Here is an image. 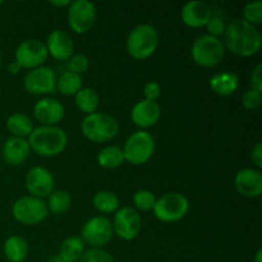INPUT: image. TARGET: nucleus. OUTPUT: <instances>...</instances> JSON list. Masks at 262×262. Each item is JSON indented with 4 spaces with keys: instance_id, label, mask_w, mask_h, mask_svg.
<instances>
[{
    "instance_id": "30",
    "label": "nucleus",
    "mask_w": 262,
    "mask_h": 262,
    "mask_svg": "<svg viewBox=\"0 0 262 262\" xmlns=\"http://www.w3.org/2000/svg\"><path fill=\"white\" fill-rule=\"evenodd\" d=\"M156 196L154 192L148 189H140L133 194V204H135L136 210L140 211H150L154 209L156 204Z\"/></svg>"
},
{
    "instance_id": "32",
    "label": "nucleus",
    "mask_w": 262,
    "mask_h": 262,
    "mask_svg": "<svg viewBox=\"0 0 262 262\" xmlns=\"http://www.w3.org/2000/svg\"><path fill=\"white\" fill-rule=\"evenodd\" d=\"M78 262H115V258L112 253L102 248H90L84 251Z\"/></svg>"
},
{
    "instance_id": "18",
    "label": "nucleus",
    "mask_w": 262,
    "mask_h": 262,
    "mask_svg": "<svg viewBox=\"0 0 262 262\" xmlns=\"http://www.w3.org/2000/svg\"><path fill=\"white\" fill-rule=\"evenodd\" d=\"M160 104L158 101H150L145 99L136 102L130 112V119L135 123V125L141 128V130L154 127L160 120Z\"/></svg>"
},
{
    "instance_id": "10",
    "label": "nucleus",
    "mask_w": 262,
    "mask_h": 262,
    "mask_svg": "<svg viewBox=\"0 0 262 262\" xmlns=\"http://www.w3.org/2000/svg\"><path fill=\"white\" fill-rule=\"evenodd\" d=\"M48 56V49L43 41L38 38H27L22 41L15 49L14 60L19 64L22 69L25 68L31 71V69L45 66Z\"/></svg>"
},
{
    "instance_id": "16",
    "label": "nucleus",
    "mask_w": 262,
    "mask_h": 262,
    "mask_svg": "<svg viewBox=\"0 0 262 262\" xmlns=\"http://www.w3.org/2000/svg\"><path fill=\"white\" fill-rule=\"evenodd\" d=\"M66 115V107L59 100L42 97L33 106V117L41 125H58Z\"/></svg>"
},
{
    "instance_id": "38",
    "label": "nucleus",
    "mask_w": 262,
    "mask_h": 262,
    "mask_svg": "<svg viewBox=\"0 0 262 262\" xmlns=\"http://www.w3.org/2000/svg\"><path fill=\"white\" fill-rule=\"evenodd\" d=\"M251 160L252 163L257 166V169L262 168V143L257 142L255 147L251 151Z\"/></svg>"
},
{
    "instance_id": "17",
    "label": "nucleus",
    "mask_w": 262,
    "mask_h": 262,
    "mask_svg": "<svg viewBox=\"0 0 262 262\" xmlns=\"http://www.w3.org/2000/svg\"><path fill=\"white\" fill-rule=\"evenodd\" d=\"M46 49L49 55L59 61H66L74 54V41L72 36L64 30L51 31L46 38Z\"/></svg>"
},
{
    "instance_id": "41",
    "label": "nucleus",
    "mask_w": 262,
    "mask_h": 262,
    "mask_svg": "<svg viewBox=\"0 0 262 262\" xmlns=\"http://www.w3.org/2000/svg\"><path fill=\"white\" fill-rule=\"evenodd\" d=\"M48 262H69V261L64 260V258L60 257L59 255H53L50 258H49Z\"/></svg>"
},
{
    "instance_id": "21",
    "label": "nucleus",
    "mask_w": 262,
    "mask_h": 262,
    "mask_svg": "<svg viewBox=\"0 0 262 262\" xmlns=\"http://www.w3.org/2000/svg\"><path fill=\"white\" fill-rule=\"evenodd\" d=\"M210 87L217 96L227 97L234 94L239 87V78L233 72H222L210 78Z\"/></svg>"
},
{
    "instance_id": "4",
    "label": "nucleus",
    "mask_w": 262,
    "mask_h": 262,
    "mask_svg": "<svg viewBox=\"0 0 262 262\" xmlns=\"http://www.w3.org/2000/svg\"><path fill=\"white\" fill-rule=\"evenodd\" d=\"M119 123L113 115L95 112L84 117L81 123L82 135L91 142L104 143L114 140L119 133Z\"/></svg>"
},
{
    "instance_id": "25",
    "label": "nucleus",
    "mask_w": 262,
    "mask_h": 262,
    "mask_svg": "<svg viewBox=\"0 0 262 262\" xmlns=\"http://www.w3.org/2000/svg\"><path fill=\"white\" fill-rule=\"evenodd\" d=\"M74 102L76 106L84 113L86 115L97 112L100 104V96L96 90L91 87H82L76 95H74Z\"/></svg>"
},
{
    "instance_id": "39",
    "label": "nucleus",
    "mask_w": 262,
    "mask_h": 262,
    "mask_svg": "<svg viewBox=\"0 0 262 262\" xmlns=\"http://www.w3.org/2000/svg\"><path fill=\"white\" fill-rule=\"evenodd\" d=\"M20 69H22V68H20V66L15 60L10 61L9 66H8V72H9V73L12 74V76H15V74L19 73Z\"/></svg>"
},
{
    "instance_id": "28",
    "label": "nucleus",
    "mask_w": 262,
    "mask_h": 262,
    "mask_svg": "<svg viewBox=\"0 0 262 262\" xmlns=\"http://www.w3.org/2000/svg\"><path fill=\"white\" fill-rule=\"evenodd\" d=\"M94 207L101 214H115L120 207V201L117 194L112 191L102 189L95 193L92 200Z\"/></svg>"
},
{
    "instance_id": "23",
    "label": "nucleus",
    "mask_w": 262,
    "mask_h": 262,
    "mask_svg": "<svg viewBox=\"0 0 262 262\" xmlns=\"http://www.w3.org/2000/svg\"><path fill=\"white\" fill-rule=\"evenodd\" d=\"M33 122L25 113H14L7 119V129L12 133V137L27 140L33 130Z\"/></svg>"
},
{
    "instance_id": "3",
    "label": "nucleus",
    "mask_w": 262,
    "mask_h": 262,
    "mask_svg": "<svg viewBox=\"0 0 262 262\" xmlns=\"http://www.w3.org/2000/svg\"><path fill=\"white\" fill-rule=\"evenodd\" d=\"M160 41V35L155 26L142 23L133 28L127 37V53L137 60H145L156 51Z\"/></svg>"
},
{
    "instance_id": "11",
    "label": "nucleus",
    "mask_w": 262,
    "mask_h": 262,
    "mask_svg": "<svg viewBox=\"0 0 262 262\" xmlns=\"http://www.w3.org/2000/svg\"><path fill=\"white\" fill-rule=\"evenodd\" d=\"M97 17L96 7L90 0H74L68 7L69 27L78 35L91 31Z\"/></svg>"
},
{
    "instance_id": "14",
    "label": "nucleus",
    "mask_w": 262,
    "mask_h": 262,
    "mask_svg": "<svg viewBox=\"0 0 262 262\" xmlns=\"http://www.w3.org/2000/svg\"><path fill=\"white\" fill-rule=\"evenodd\" d=\"M25 186L30 192V196L43 200L48 199L55 189V179L49 169L43 166H33L26 174Z\"/></svg>"
},
{
    "instance_id": "35",
    "label": "nucleus",
    "mask_w": 262,
    "mask_h": 262,
    "mask_svg": "<svg viewBox=\"0 0 262 262\" xmlns=\"http://www.w3.org/2000/svg\"><path fill=\"white\" fill-rule=\"evenodd\" d=\"M242 104L247 110H256L261 105V92L248 89L242 96Z\"/></svg>"
},
{
    "instance_id": "2",
    "label": "nucleus",
    "mask_w": 262,
    "mask_h": 262,
    "mask_svg": "<svg viewBox=\"0 0 262 262\" xmlns=\"http://www.w3.org/2000/svg\"><path fill=\"white\" fill-rule=\"evenodd\" d=\"M31 151L43 158H53L63 152L68 146V135L58 125H38L27 138Z\"/></svg>"
},
{
    "instance_id": "20",
    "label": "nucleus",
    "mask_w": 262,
    "mask_h": 262,
    "mask_svg": "<svg viewBox=\"0 0 262 262\" xmlns=\"http://www.w3.org/2000/svg\"><path fill=\"white\" fill-rule=\"evenodd\" d=\"M31 155L30 143L26 138L9 137L2 147L3 160L12 166H19L28 160Z\"/></svg>"
},
{
    "instance_id": "37",
    "label": "nucleus",
    "mask_w": 262,
    "mask_h": 262,
    "mask_svg": "<svg viewBox=\"0 0 262 262\" xmlns=\"http://www.w3.org/2000/svg\"><path fill=\"white\" fill-rule=\"evenodd\" d=\"M250 89L256 90V91L262 92V64L256 66L250 77Z\"/></svg>"
},
{
    "instance_id": "26",
    "label": "nucleus",
    "mask_w": 262,
    "mask_h": 262,
    "mask_svg": "<svg viewBox=\"0 0 262 262\" xmlns=\"http://www.w3.org/2000/svg\"><path fill=\"white\" fill-rule=\"evenodd\" d=\"M124 154L122 147L115 145L105 146L97 154V164L104 169H117L124 164Z\"/></svg>"
},
{
    "instance_id": "36",
    "label": "nucleus",
    "mask_w": 262,
    "mask_h": 262,
    "mask_svg": "<svg viewBox=\"0 0 262 262\" xmlns=\"http://www.w3.org/2000/svg\"><path fill=\"white\" fill-rule=\"evenodd\" d=\"M143 96H145V100L158 101L159 97L161 96V86L155 81L147 82L143 87Z\"/></svg>"
},
{
    "instance_id": "42",
    "label": "nucleus",
    "mask_w": 262,
    "mask_h": 262,
    "mask_svg": "<svg viewBox=\"0 0 262 262\" xmlns=\"http://www.w3.org/2000/svg\"><path fill=\"white\" fill-rule=\"evenodd\" d=\"M253 262H262V250H258L255 255V260Z\"/></svg>"
},
{
    "instance_id": "7",
    "label": "nucleus",
    "mask_w": 262,
    "mask_h": 262,
    "mask_svg": "<svg viewBox=\"0 0 262 262\" xmlns=\"http://www.w3.org/2000/svg\"><path fill=\"white\" fill-rule=\"evenodd\" d=\"M154 215L163 223H177L189 211V200L179 192H168L156 200Z\"/></svg>"
},
{
    "instance_id": "29",
    "label": "nucleus",
    "mask_w": 262,
    "mask_h": 262,
    "mask_svg": "<svg viewBox=\"0 0 262 262\" xmlns=\"http://www.w3.org/2000/svg\"><path fill=\"white\" fill-rule=\"evenodd\" d=\"M46 206H48L49 212H53L55 215L66 214L72 206L71 194L66 189H54L48 197Z\"/></svg>"
},
{
    "instance_id": "33",
    "label": "nucleus",
    "mask_w": 262,
    "mask_h": 262,
    "mask_svg": "<svg viewBox=\"0 0 262 262\" xmlns=\"http://www.w3.org/2000/svg\"><path fill=\"white\" fill-rule=\"evenodd\" d=\"M207 28V35L214 36V37H219V36L224 35L225 28H227V23H225L224 17L219 14H215L214 9H212V15L207 25L205 26Z\"/></svg>"
},
{
    "instance_id": "6",
    "label": "nucleus",
    "mask_w": 262,
    "mask_h": 262,
    "mask_svg": "<svg viewBox=\"0 0 262 262\" xmlns=\"http://www.w3.org/2000/svg\"><path fill=\"white\" fill-rule=\"evenodd\" d=\"M155 138L147 130H136L125 140L122 150L125 161L132 165H143L155 152Z\"/></svg>"
},
{
    "instance_id": "44",
    "label": "nucleus",
    "mask_w": 262,
    "mask_h": 262,
    "mask_svg": "<svg viewBox=\"0 0 262 262\" xmlns=\"http://www.w3.org/2000/svg\"><path fill=\"white\" fill-rule=\"evenodd\" d=\"M3 5V0H0V7H2Z\"/></svg>"
},
{
    "instance_id": "1",
    "label": "nucleus",
    "mask_w": 262,
    "mask_h": 262,
    "mask_svg": "<svg viewBox=\"0 0 262 262\" xmlns=\"http://www.w3.org/2000/svg\"><path fill=\"white\" fill-rule=\"evenodd\" d=\"M224 48L242 58L256 55L262 46V36L257 27L242 18L228 23L224 32Z\"/></svg>"
},
{
    "instance_id": "12",
    "label": "nucleus",
    "mask_w": 262,
    "mask_h": 262,
    "mask_svg": "<svg viewBox=\"0 0 262 262\" xmlns=\"http://www.w3.org/2000/svg\"><path fill=\"white\" fill-rule=\"evenodd\" d=\"M56 73L50 67L42 66L31 69L23 79V87L31 95L45 96L56 91Z\"/></svg>"
},
{
    "instance_id": "24",
    "label": "nucleus",
    "mask_w": 262,
    "mask_h": 262,
    "mask_svg": "<svg viewBox=\"0 0 262 262\" xmlns=\"http://www.w3.org/2000/svg\"><path fill=\"white\" fill-rule=\"evenodd\" d=\"M86 251V243L81 235H71L61 242L58 255L69 262H77Z\"/></svg>"
},
{
    "instance_id": "5",
    "label": "nucleus",
    "mask_w": 262,
    "mask_h": 262,
    "mask_svg": "<svg viewBox=\"0 0 262 262\" xmlns=\"http://www.w3.org/2000/svg\"><path fill=\"white\" fill-rule=\"evenodd\" d=\"M191 55L194 63L204 68L219 66L225 56V48L219 37L202 35L193 41L191 46Z\"/></svg>"
},
{
    "instance_id": "9",
    "label": "nucleus",
    "mask_w": 262,
    "mask_h": 262,
    "mask_svg": "<svg viewBox=\"0 0 262 262\" xmlns=\"http://www.w3.org/2000/svg\"><path fill=\"white\" fill-rule=\"evenodd\" d=\"M114 237L112 220L104 215L91 217L82 227L81 238L91 248H102Z\"/></svg>"
},
{
    "instance_id": "31",
    "label": "nucleus",
    "mask_w": 262,
    "mask_h": 262,
    "mask_svg": "<svg viewBox=\"0 0 262 262\" xmlns=\"http://www.w3.org/2000/svg\"><path fill=\"white\" fill-rule=\"evenodd\" d=\"M243 18L246 22L252 26H257L262 23V2L261 0H255L250 2L243 7Z\"/></svg>"
},
{
    "instance_id": "27",
    "label": "nucleus",
    "mask_w": 262,
    "mask_h": 262,
    "mask_svg": "<svg viewBox=\"0 0 262 262\" xmlns=\"http://www.w3.org/2000/svg\"><path fill=\"white\" fill-rule=\"evenodd\" d=\"M83 86V79L81 74L73 73L71 71L63 72L56 79V90L66 96H74Z\"/></svg>"
},
{
    "instance_id": "40",
    "label": "nucleus",
    "mask_w": 262,
    "mask_h": 262,
    "mask_svg": "<svg viewBox=\"0 0 262 262\" xmlns=\"http://www.w3.org/2000/svg\"><path fill=\"white\" fill-rule=\"evenodd\" d=\"M51 5H54V7H69V4H71V0H50Z\"/></svg>"
},
{
    "instance_id": "15",
    "label": "nucleus",
    "mask_w": 262,
    "mask_h": 262,
    "mask_svg": "<svg viewBox=\"0 0 262 262\" xmlns=\"http://www.w3.org/2000/svg\"><path fill=\"white\" fill-rule=\"evenodd\" d=\"M234 186L238 193L247 199H257L262 193V173L260 169L243 168L234 177Z\"/></svg>"
},
{
    "instance_id": "19",
    "label": "nucleus",
    "mask_w": 262,
    "mask_h": 262,
    "mask_svg": "<svg viewBox=\"0 0 262 262\" xmlns=\"http://www.w3.org/2000/svg\"><path fill=\"white\" fill-rule=\"evenodd\" d=\"M212 15V7L201 0H192L184 4L181 10L183 23L192 28H201L207 25Z\"/></svg>"
},
{
    "instance_id": "34",
    "label": "nucleus",
    "mask_w": 262,
    "mask_h": 262,
    "mask_svg": "<svg viewBox=\"0 0 262 262\" xmlns=\"http://www.w3.org/2000/svg\"><path fill=\"white\" fill-rule=\"evenodd\" d=\"M90 67V59L87 58L84 54H73L72 58L68 60V68L69 71L73 73L81 74L89 69Z\"/></svg>"
},
{
    "instance_id": "8",
    "label": "nucleus",
    "mask_w": 262,
    "mask_h": 262,
    "mask_svg": "<svg viewBox=\"0 0 262 262\" xmlns=\"http://www.w3.org/2000/svg\"><path fill=\"white\" fill-rule=\"evenodd\" d=\"M12 215L20 224L37 225L48 217L49 210L43 200L33 196H23L13 204Z\"/></svg>"
},
{
    "instance_id": "13",
    "label": "nucleus",
    "mask_w": 262,
    "mask_h": 262,
    "mask_svg": "<svg viewBox=\"0 0 262 262\" xmlns=\"http://www.w3.org/2000/svg\"><path fill=\"white\" fill-rule=\"evenodd\" d=\"M114 234L123 241H133L140 235L142 229V220L136 209L123 206L117 210L112 222Z\"/></svg>"
},
{
    "instance_id": "43",
    "label": "nucleus",
    "mask_w": 262,
    "mask_h": 262,
    "mask_svg": "<svg viewBox=\"0 0 262 262\" xmlns=\"http://www.w3.org/2000/svg\"><path fill=\"white\" fill-rule=\"evenodd\" d=\"M0 64H2V53H0Z\"/></svg>"
},
{
    "instance_id": "22",
    "label": "nucleus",
    "mask_w": 262,
    "mask_h": 262,
    "mask_svg": "<svg viewBox=\"0 0 262 262\" xmlns=\"http://www.w3.org/2000/svg\"><path fill=\"white\" fill-rule=\"evenodd\" d=\"M4 256L9 262H23L27 258L30 247L28 242L20 235H10L4 242Z\"/></svg>"
}]
</instances>
